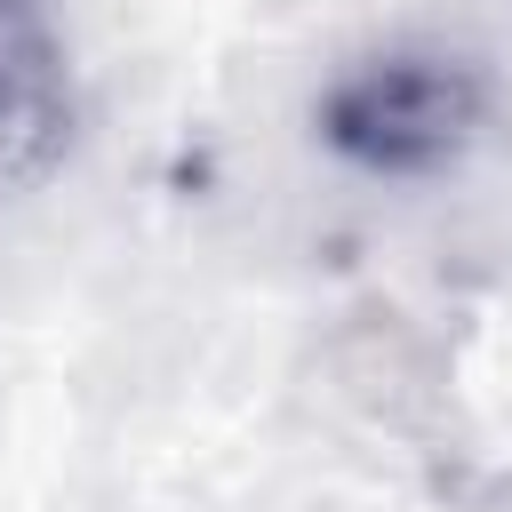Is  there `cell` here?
I'll return each instance as SVG.
<instances>
[{"mask_svg":"<svg viewBox=\"0 0 512 512\" xmlns=\"http://www.w3.org/2000/svg\"><path fill=\"white\" fill-rule=\"evenodd\" d=\"M80 128L72 40L48 0H0V192L40 184L64 168Z\"/></svg>","mask_w":512,"mask_h":512,"instance_id":"cell-2","label":"cell"},{"mask_svg":"<svg viewBox=\"0 0 512 512\" xmlns=\"http://www.w3.org/2000/svg\"><path fill=\"white\" fill-rule=\"evenodd\" d=\"M496 72L488 56L456 40H376L352 48L320 88H312V136L328 160L376 184H440L456 176L488 136H496Z\"/></svg>","mask_w":512,"mask_h":512,"instance_id":"cell-1","label":"cell"}]
</instances>
